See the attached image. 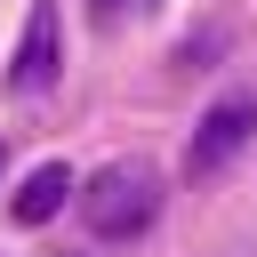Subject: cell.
I'll return each instance as SVG.
<instances>
[{
	"label": "cell",
	"instance_id": "cell-1",
	"mask_svg": "<svg viewBox=\"0 0 257 257\" xmlns=\"http://www.w3.org/2000/svg\"><path fill=\"white\" fill-rule=\"evenodd\" d=\"M72 201H80V225L96 241H137L161 217V169L153 161H104L96 177H80Z\"/></svg>",
	"mask_w": 257,
	"mask_h": 257
},
{
	"label": "cell",
	"instance_id": "cell-2",
	"mask_svg": "<svg viewBox=\"0 0 257 257\" xmlns=\"http://www.w3.org/2000/svg\"><path fill=\"white\" fill-rule=\"evenodd\" d=\"M249 137H257V96H249V88H233V96H217V104L201 112V128H193V145H185V177H217V169H233Z\"/></svg>",
	"mask_w": 257,
	"mask_h": 257
},
{
	"label": "cell",
	"instance_id": "cell-3",
	"mask_svg": "<svg viewBox=\"0 0 257 257\" xmlns=\"http://www.w3.org/2000/svg\"><path fill=\"white\" fill-rule=\"evenodd\" d=\"M64 72V32H56V0H32L24 16V40L8 56V96H48Z\"/></svg>",
	"mask_w": 257,
	"mask_h": 257
},
{
	"label": "cell",
	"instance_id": "cell-4",
	"mask_svg": "<svg viewBox=\"0 0 257 257\" xmlns=\"http://www.w3.org/2000/svg\"><path fill=\"white\" fill-rule=\"evenodd\" d=\"M64 201H72V169H64V161H40V169L16 185V201H8V209H16V225H48Z\"/></svg>",
	"mask_w": 257,
	"mask_h": 257
},
{
	"label": "cell",
	"instance_id": "cell-5",
	"mask_svg": "<svg viewBox=\"0 0 257 257\" xmlns=\"http://www.w3.org/2000/svg\"><path fill=\"white\" fill-rule=\"evenodd\" d=\"M112 8H120V0H88V16H96V24H104V16H112Z\"/></svg>",
	"mask_w": 257,
	"mask_h": 257
},
{
	"label": "cell",
	"instance_id": "cell-6",
	"mask_svg": "<svg viewBox=\"0 0 257 257\" xmlns=\"http://www.w3.org/2000/svg\"><path fill=\"white\" fill-rule=\"evenodd\" d=\"M145 8H161V0H145Z\"/></svg>",
	"mask_w": 257,
	"mask_h": 257
}]
</instances>
